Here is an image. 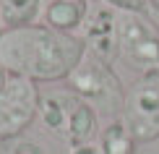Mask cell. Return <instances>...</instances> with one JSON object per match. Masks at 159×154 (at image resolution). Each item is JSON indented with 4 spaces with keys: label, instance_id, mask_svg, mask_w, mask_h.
Listing matches in <instances>:
<instances>
[{
    "label": "cell",
    "instance_id": "ba28073f",
    "mask_svg": "<svg viewBox=\"0 0 159 154\" xmlns=\"http://www.w3.org/2000/svg\"><path fill=\"white\" fill-rule=\"evenodd\" d=\"M91 0H42L39 5V24L55 29L60 34H73L81 31V26L89 16Z\"/></svg>",
    "mask_w": 159,
    "mask_h": 154
},
{
    "label": "cell",
    "instance_id": "e0dca14e",
    "mask_svg": "<svg viewBox=\"0 0 159 154\" xmlns=\"http://www.w3.org/2000/svg\"><path fill=\"white\" fill-rule=\"evenodd\" d=\"M157 21H159V16H157Z\"/></svg>",
    "mask_w": 159,
    "mask_h": 154
},
{
    "label": "cell",
    "instance_id": "6da1fadb",
    "mask_svg": "<svg viewBox=\"0 0 159 154\" xmlns=\"http://www.w3.org/2000/svg\"><path fill=\"white\" fill-rule=\"evenodd\" d=\"M84 42L42 24H26L0 31V65L13 76L31 81H60L84 58Z\"/></svg>",
    "mask_w": 159,
    "mask_h": 154
},
{
    "label": "cell",
    "instance_id": "5bb4252c",
    "mask_svg": "<svg viewBox=\"0 0 159 154\" xmlns=\"http://www.w3.org/2000/svg\"><path fill=\"white\" fill-rule=\"evenodd\" d=\"M5 78H8V71L0 65V89H3V84H5Z\"/></svg>",
    "mask_w": 159,
    "mask_h": 154
},
{
    "label": "cell",
    "instance_id": "8992f818",
    "mask_svg": "<svg viewBox=\"0 0 159 154\" xmlns=\"http://www.w3.org/2000/svg\"><path fill=\"white\" fill-rule=\"evenodd\" d=\"M123 120L138 144L159 138V71L141 73L128 86Z\"/></svg>",
    "mask_w": 159,
    "mask_h": 154
},
{
    "label": "cell",
    "instance_id": "2e32d148",
    "mask_svg": "<svg viewBox=\"0 0 159 154\" xmlns=\"http://www.w3.org/2000/svg\"><path fill=\"white\" fill-rule=\"evenodd\" d=\"M141 3H146V5H149V0H141Z\"/></svg>",
    "mask_w": 159,
    "mask_h": 154
},
{
    "label": "cell",
    "instance_id": "9c48e42d",
    "mask_svg": "<svg viewBox=\"0 0 159 154\" xmlns=\"http://www.w3.org/2000/svg\"><path fill=\"white\" fill-rule=\"evenodd\" d=\"M99 154H136V136L130 133V128L125 125L123 118L110 120L99 133Z\"/></svg>",
    "mask_w": 159,
    "mask_h": 154
},
{
    "label": "cell",
    "instance_id": "52a82bcc",
    "mask_svg": "<svg viewBox=\"0 0 159 154\" xmlns=\"http://www.w3.org/2000/svg\"><path fill=\"white\" fill-rule=\"evenodd\" d=\"M78 39L84 42L89 55L112 65V60L120 58V52H117V8L91 0L89 16L78 31Z\"/></svg>",
    "mask_w": 159,
    "mask_h": 154
},
{
    "label": "cell",
    "instance_id": "7a4b0ae2",
    "mask_svg": "<svg viewBox=\"0 0 159 154\" xmlns=\"http://www.w3.org/2000/svg\"><path fill=\"white\" fill-rule=\"evenodd\" d=\"M39 123L42 128L68 146L91 144L97 133L99 115L76 91H47L39 99Z\"/></svg>",
    "mask_w": 159,
    "mask_h": 154
},
{
    "label": "cell",
    "instance_id": "4fadbf2b",
    "mask_svg": "<svg viewBox=\"0 0 159 154\" xmlns=\"http://www.w3.org/2000/svg\"><path fill=\"white\" fill-rule=\"evenodd\" d=\"M149 11L154 13V16H159V0H149Z\"/></svg>",
    "mask_w": 159,
    "mask_h": 154
},
{
    "label": "cell",
    "instance_id": "5b68a950",
    "mask_svg": "<svg viewBox=\"0 0 159 154\" xmlns=\"http://www.w3.org/2000/svg\"><path fill=\"white\" fill-rule=\"evenodd\" d=\"M39 99L37 81L8 73L0 89V141L18 138L39 118Z\"/></svg>",
    "mask_w": 159,
    "mask_h": 154
},
{
    "label": "cell",
    "instance_id": "8fae6325",
    "mask_svg": "<svg viewBox=\"0 0 159 154\" xmlns=\"http://www.w3.org/2000/svg\"><path fill=\"white\" fill-rule=\"evenodd\" d=\"M0 154H44V149L26 138H8L0 144Z\"/></svg>",
    "mask_w": 159,
    "mask_h": 154
},
{
    "label": "cell",
    "instance_id": "277c9868",
    "mask_svg": "<svg viewBox=\"0 0 159 154\" xmlns=\"http://www.w3.org/2000/svg\"><path fill=\"white\" fill-rule=\"evenodd\" d=\"M117 52L138 73L159 71V26L149 11H117Z\"/></svg>",
    "mask_w": 159,
    "mask_h": 154
},
{
    "label": "cell",
    "instance_id": "7c38bea8",
    "mask_svg": "<svg viewBox=\"0 0 159 154\" xmlns=\"http://www.w3.org/2000/svg\"><path fill=\"white\" fill-rule=\"evenodd\" d=\"M68 154H99V146L94 144H81V146H70Z\"/></svg>",
    "mask_w": 159,
    "mask_h": 154
},
{
    "label": "cell",
    "instance_id": "3957f363",
    "mask_svg": "<svg viewBox=\"0 0 159 154\" xmlns=\"http://www.w3.org/2000/svg\"><path fill=\"white\" fill-rule=\"evenodd\" d=\"M70 86V91H76L81 99H86L97 110V115L117 120L123 118L125 107V89L123 81L110 63L99 60L89 52H84L81 63L70 71V76L65 78Z\"/></svg>",
    "mask_w": 159,
    "mask_h": 154
},
{
    "label": "cell",
    "instance_id": "30bf717a",
    "mask_svg": "<svg viewBox=\"0 0 159 154\" xmlns=\"http://www.w3.org/2000/svg\"><path fill=\"white\" fill-rule=\"evenodd\" d=\"M39 5H42V0H0L3 29H16V26L34 24L39 18Z\"/></svg>",
    "mask_w": 159,
    "mask_h": 154
},
{
    "label": "cell",
    "instance_id": "9a60e30c",
    "mask_svg": "<svg viewBox=\"0 0 159 154\" xmlns=\"http://www.w3.org/2000/svg\"><path fill=\"white\" fill-rule=\"evenodd\" d=\"M0 31H3V21H0Z\"/></svg>",
    "mask_w": 159,
    "mask_h": 154
}]
</instances>
